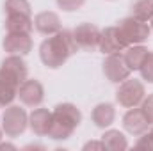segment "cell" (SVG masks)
I'll use <instances>...</instances> for the list:
<instances>
[{
  "mask_svg": "<svg viewBox=\"0 0 153 151\" xmlns=\"http://www.w3.org/2000/svg\"><path fill=\"white\" fill-rule=\"evenodd\" d=\"M34 29V20L25 14H9L5 16V30L7 32H23L30 34Z\"/></svg>",
  "mask_w": 153,
  "mask_h": 151,
  "instance_id": "2e32d148",
  "label": "cell"
},
{
  "mask_svg": "<svg viewBox=\"0 0 153 151\" xmlns=\"http://www.w3.org/2000/svg\"><path fill=\"white\" fill-rule=\"evenodd\" d=\"M150 135H152V139H153V128H152V132H150Z\"/></svg>",
  "mask_w": 153,
  "mask_h": 151,
  "instance_id": "f1b7e54d",
  "label": "cell"
},
{
  "mask_svg": "<svg viewBox=\"0 0 153 151\" xmlns=\"http://www.w3.org/2000/svg\"><path fill=\"white\" fill-rule=\"evenodd\" d=\"M82 121V112L73 103H59L52 110V124L48 137L53 141H66L73 135Z\"/></svg>",
  "mask_w": 153,
  "mask_h": 151,
  "instance_id": "3957f363",
  "label": "cell"
},
{
  "mask_svg": "<svg viewBox=\"0 0 153 151\" xmlns=\"http://www.w3.org/2000/svg\"><path fill=\"white\" fill-rule=\"evenodd\" d=\"M148 53H150L148 48H144L143 44H132V46H128V48L125 50L123 57H125L128 68L134 71V70H139V68L143 66V62H144V59L148 57Z\"/></svg>",
  "mask_w": 153,
  "mask_h": 151,
  "instance_id": "e0dca14e",
  "label": "cell"
},
{
  "mask_svg": "<svg viewBox=\"0 0 153 151\" xmlns=\"http://www.w3.org/2000/svg\"><path fill=\"white\" fill-rule=\"evenodd\" d=\"M29 126V114L20 105H7L2 115V130L7 137H20Z\"/></svg>",
  "mask_w": 153,
  "mask_h": 151,
  "instance_id": "5b68a950",
  "label": "cell"
},
{
  "mask_svg": "<svg viewBox=\"0 0 153 151\" xmlns=\"http://www.w3.org/2000/svg\"><path fill=\"white\" fill-rule=\"evenodd\" d=\"M150 23H152V29H153V16H152V20H150Z\"/></svg>",
  "mask_w": 153,
  "mask_h": 151,
  "instance_id": "83f0119b",
  "label": "cell"
},
{
  "mask_svg": "<svg viewBox=\"0 0 153 151\" xmlns=\"http://www.w3.org/2000/svg\"><path fill=\"white\" fill-rule=\"evenodd\" d=\"M2 132H4V130H2V128H0V141H2Z\"/></svg>",
  "mask_w": 153,
  "mask_h": 151,
  "instance_id": "4316f807",
  "label": "cell"
},
{
  "mask_svg": "<svg viewBox=\"0 0 153 151\" xmlns=\"http://www.w3.org/2000/svg\"><path fill=\"white\" fill-rule=\"evenodd\" d=\"M89 150H105V144L102 142V139L100 141H91V142L84 144V151H89Z\"/></svg>",
  "mask_w": 153,
  "mask_h": 151,
  "instance_id": "d4e9b609",
  "label": "cell"
},
{
  "mask_svg": "<svg viewBox=\"0 0 153 151\" xmlns=\"http://www.w3.org/2000/svg\"><path fill=\"white\" fill-rule=\"evenodd\" d=\"M139 71H141L143 80H146V82L153 84V52L148 53V57L144 59V62H143V66L139 68Z\"/></svg>",
  "mask_w": 153,
  "mask_h": 151,
  "instance_id": "44dd1931",
  "label": "cell"
},
{
  "mask_svg": "<svg viewBox=\"0 0 153 151\" xmlns=\"http://www.w3.org/2000/svg\"><path fill=\"white\" fill-rule=\"evenodd\" d=\"M27 64L22 55H9L0 64V107H7L18 96L20 85L27 80Z\"/></svg>",
  "mask_w": 153,
  "mask_h": 151,
  "instance_id": "6da1fadb",
  "label": "cell"
},
{
  "mask_svg": "<svg viewBox=\"0 0 153 151\" xmlns=\"http://www.w3.org/2000/svg\"><path fill=\"white\" fill-rule=\"evenodd\" d=\"M144 96H146L144 84L141 80H135V78H130V76L126 80H123L119 84L117 91H116V100L125 109H132V107L141 105Z\"/></svg>",
  "mask_w": 153,
  "mask_h": 151,
  "instance_id": "277c9868",
  "label": "cell"
},
{
  "mask_svg": "<svg viewBox=\"0 0 153 151\" xmlns=\"http://www.w3.org/2000/svg\"><path fill=\"white\" fill-rule=\"evenodd\" d=\"M52 124V112L48 109H36L29 115V126L36 135H48Z\"/></svg>",
  "mask_w": 153,
  "mask_h": 151,
  "instance_id": "5bb4252c",
  "label": "cell"
},
{
  "mask_svg": "<svg viewBox=\"0 0 153 151\" xmlns=\"http://www.w3.org/2000/svg\"><path fill=\"white\" fill-rule=\"evenodd\" d=\"M102 142L105 144V150L109 151H123L128 148L126 137L119 130H107L102 135Z\"/></svg>",
  "mask_w": 153,
  "mask_h": 151,
  "instance_id": "ac0fdd59",
  "label": "cell"
},
{
  "mask_svg": "<svg viewBox=\"0 0 153 151\" xmlns=\"http://www.w3.org/2000/svg\"><path fill=\"white\" fill-rule=\"evenodd\" d=\"M91 119L94 123V126L98 128H109L116 119V109L112 103H98L93 112H91Z\"/></svg>",
  "mask_w": 153,
  "mask_h": 151,
  "instance_id": "9a60e30c",
  "label": "cell"
},
{
  "mask_svg": "<svg viewBox=\"0 0 153 151\" xmlns=\"http://www.w3.org/2000/svg\"><path fill=\"white\" fill-rule=\"evenodd\" d=\"M84 4H85V0H57V5H59L62 11H68V13L80 9Z\"/></svg>",
  "mask_w": 153,
  "mask_h": 151,
  "instance_id": "603a6c76",
  "label": "cell"
},
{
  "mask_svg": "<svg viewBox=\"0 0 153 151\" xmlns=\"http://www.w3.org/2000/svg\"><path fill=\"white\" fill-rule=\"evenodd\" d=\"M132 73V70L128 68L123 53H111L105 57L103 61V75L107 76L109 82L112 84H121L123 80H126Z\"/></svg>",
  "mask_w": 153,
  "mask_h": 151,
  "instance_id": "52a82bcc",
  "label": "cell"
},
{
  "mask_svg": "<svg viewBox=\"0 0 153 151\" xmlns=\"http://www.w3.org/2000/svg\"><path fill=\"white\" fill-rule=\"evenodd\" d=\"M76 48L78 46H76L75 39H73L71 30H59L57 34L48 36L41 43L39 59L46 68L57 70L75 53Z\"/></svg>",
  "mask_w": 153,
  "mask_h": 151,
  "instance_id": "7a4b0ae2",
  "label": "cell"
},
{
  "mask_svg": "<svg viewBox=\"0 0 153 151\" xmlns=\"http://www.w3.org/2000/svg\"><path fill=\"white\" fill-rule=\"evenodd\" d=\"M18 98L23 105L27 107H38L45 100V89L41 85V82L36 78H27L20 89H18Z\"/></svg>",
  "mask_w": 153,
  "mask_h": 151,
  "instance_id": "30bf717a",
  "label": "cell"
},
{
  "mask_svg": "<svg viewBox=\"0 0 153 151\" xmlns=\"http://www.w3.org/2000/svg\"><path fill=\"white\" fill-rule=\"evenodd\" d=\"M4 11H5V16H9V14H25V16H30L32 7H30L29 0H5Z\"/></svg>",
  "mask_w": 153,
  "mask_h": 151,
  "instance_id": "ffe728a7",
  "label": "cell"
},
{
  "mask_svg": "<svg viewBox=\"0 0 153 151\" xmlns=\"http://www.w3.org/2000/svg\"><path fill=\"white\" fill-rule=\"evenodd\" d=\"M2 44L9 55H27L32 50L30 34H23V32H7Z\"/></svg>",
  "mask_w": 153,
  "mask_h": 151,
  "instance_id": "8fae6325",
  "label": "cell"
},
{
  "mask_svg": "<svg viewBox=\"0 0 153 151\" xmlns=\"http://www.w3.org/2000/svg\"><path fill=\"white\" fill-rule=\"evenodd\" d=\"M0 150H16L13 144H0Z\"/></svg>",
  "mask_w": 153,
  "mask_h": 151,
  "instance_id": "484cf974",
  "label": "cell"
},
{
  "mask_svg": "<svg viewBox=\"0 0 153 151\" xmlns=\"http://www.w3.org/2000/svg\"><path fill=\"white\" fill-rule=\"evenodd\" d=\"M34 27L39 34L43 36H52V34H57L59 30H62V25H61V18L52 13V11H43L36 14L34 18Z\"/></svg>",
  "mask_w": 153,
  "mask_h": 151,
  "instance_id": "4fadbf2b",
  "label": "cell"
},
{
  "mask_svg": "<svg viewBox=\"0 0 153 151\" xmlns=\"http://www.w3.org/2000/svg\"><path fill=\"white\" fill-rule=\"evenodd\" d=\"M71 34H73V39H75V43H76L78 48L93 52V50H96L98 44H100V34H102V30H100L94 23L85 21V23L76 25L75 29L71 30Z\"/></svg>",
  "mask_w": 153,
  "mask_h": 151,
  "instance_id": "ba28073f",
  "label": "cell"
},
{
  "mask_svg": "<svg viewBox=\"0 0 153 151\" xmlns=\"http://www.w3.org/2000/svg\"><path fill=\"white\" fill-rule=\"evenodd\" d=\"M135 148L139 150H153V139L150 133H143L139 135V141L135 142Z\"/></svg>",
  "mask_w": 153,
  "mask_h": 151,
  "instance_id": "cb8c5ba5",
  "label": "cell"
},
{
  "mask_svg": "<svg viewBox=\"0 0 153 151\" xmlns=\"http://www.w3.org/2000/svg\"><path fill=\"white\" fill-rule=\"evenodd\" d=\"M123 126H125V130H126L128 133L139 137V135H143V133L148 132L150 123H148L146 115H144V112H143L141 109L132 107L128 112L123 115Z\"/></svg>",
  "mask_w": 153,
  "mask_h": 151,
  "instance_id": "7c38bea8",
  "label": "cell"
},
{
  "mask_svg": "<svg viewBox=\"0 0 153 151\" xmlns=\"http://www.w3.org/2000/svg\"><path fill=\"white\" fill-rule=\"evenodd\" d=\"M100 52L105 53V55H111V53H119V52H125L128 48L125 38L121 36L117 25L116 27H107L102 30L100 34V44H98Z\"/></svg>",
  "mask_w": 153,
  "mask_h": 151,
  "instance_id": "9c48e42d",
  "label": "cell"
},
{
  "mask_svg": "<svg viewBox=\"0 0 153 151\" xmlns=\"http://www.w3.org/2000/svg\"><path fill=\"white\" fill-rule=\"evenodd\" d=\"M130 16L148 23L153 16V0H134L130 5Z\"/></svg>",
  "mask_w": 153,
  "mask_h": 151,
  "instance_id": "d6986e66",
  "label": "cell"
},
{
  "mask_svg": "<svg viewBox=\"0 0 153 151\" xmlns=\"http://www.w3.org/2000/svg\"><path fill=\"white\" fill-rule=\"evenodd\" d=\"M117 29L121 32V36L125 38L126 44L132 46V44H143L146 39L150 38V25L146 21H141L134 16H128V18H123L119 23H117Z\"/></svg>",
  "mask_w": 153,
  "mask_h": 151,
  "instance_id": "8992f818",
  "label": "cell"
},
{
  "mask_svg": "<svg viewBox=\"0 0 153 151\" xmlns=\"http://www.w3.org/2000/svg\"><path fill=\"white\" fill-rule=\"evenodd\" d=\"M141 110L144 112L146 119H148V123L153 124V94L144 96V100L141 101Z\"/></svg>",
  "mask_w": 153,
  "mask_h": 151,
  "instance_id": "7402d4cb",
  "label": "cell"
}]
</instances>
